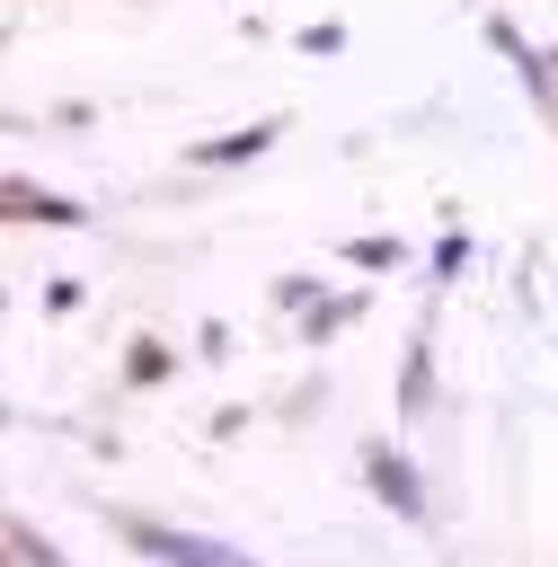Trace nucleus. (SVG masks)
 <instances>
[{"label": "nucleus", "mask_w": 558, "mask_h": 567, "mask_svg": "<svg viewBox=\"0 0 558 567\" xmlns=\"http://www.w3.org/2000/svg\"><path fill=\"white\" fill-rule=\"evenodd\" d=\"M9 213H18V221H44V230H80V221H89L71 195H44V186H27V177H9Z\"/></svg>", "instance_id": "nucleus-4"}, {"label": "nucleus", "mask_w": 558, "mask_h": 567, "mask_svg": "<svg viewBox=\"0 0 558 567\" xmlns=\"http://www.w3.org/2000/svg\"><path fill=\"white\" fill-rule=\"evenodd\" d=\"M151 567H257L248 549H230V540H213V532H168V523H133L124 532Z\"/></svg>", "instance_id": "nucleus-1"}, {"label": "nucleus", "mask_w": 558, "mask_h": 567, "mask_svg": "<svg viewBox=\"0 0 558 567\" xmlns=\"http://www.w3.org/2000/svg\"><path fill=\"white\" fill-rule=\"evenodd\" d=\"M124 372H133V381H159V372H168V346H159V337H133Z\"/></svg>", "instance_id": "nucleus-5"}, {"label": "nucleus", "mask_w": 558, "mask_h": 567, "mask_svg": "<svg viewBox=\"0 0 558 567\" xmlns=\"http://www.w3.org/2000/svg\"><path fill=\"white\" fill-rule=\"evenodd\" d=\"M363 478H372V496H381L399 523H416V514H425V478H416L390 443H381V452H363Z\"/></svg>", "instance_id": "nucleus-2"}, {"label": "nucleus", "mask_w": 558, "mask_h": 567, "mask_svg": "<svg viewBox=\"0 0 558 567\" xmlns=\"http://www.w3.org/2000/svg\"><path fill=\"white\" fill-rule=\"evenodd\" d=\"M275 151V124H239V133H221V142H195L186 159L195 168H248V159H266Z\"/></svg>", "instance_id": "nucleus-3"}, {"label": "nucleus", "mask_w": 558, "mask_h": 567, "mask_svg": "<svg viewBox=\"0 0 558 567\" xmlns=\"http://www.w3.org/2000/svg\"><path fill=\"white\" fill-rule=\"evenodd\" d=\"M9 549H18V567H62V549H53V540H35L27 523H9Z\"/></svg>", "instance_id": "nucleus-6"}]
</instances>
